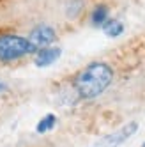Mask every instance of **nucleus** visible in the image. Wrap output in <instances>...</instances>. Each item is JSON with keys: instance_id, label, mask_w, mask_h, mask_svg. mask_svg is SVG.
Masks as SVG:
<instances>
[{"instance_id": "obj_1", "label": "nucleus", "mask_w": 145, "mask_h": 147, "mask_svg": "<svg viewBox=\"0 0 145 147\" xmlns=\"http://www.w3.org/2000/svg\"><path fill=\"white\" fill-rule=\"evenodd\" d=\"M111 78H113V73L108 64L94 62V64H90L80 73V76L76 80V90L85 99L97 98L101 92H105L108 89Z\"/></svg>"}, {"instance_id": "obj_2", "label": "nucleus", "mask_w": 145, "mask_h": 147, "mask_svg": "<svg viewBox=\"0 0 145 147\" xmlns=\"http://www.w3.org/2000/svg\"><path fill=\"white\" fill-rule=\"evenodd\" d=\"M37 51L27 37L16 34H2L0 36V60H16L28 53Z\"/></svg>"}, {"instance_id": "obj_3", "label": "nucleus", "mask_w": 145, "mask_h": 147, "mask_svg": "<svg viewBox=\"0 0 145 147\" xmlns=\"http://www.w3.org/2000/svg\"><path fill=\"white\" fill-rule=\"evenodd\" d=\"M55 39H57L55 30L51 27H48V25L36 27L32 32H30V36H28L30 45H32L36 50H43V48L51 46V43H55Z\"/></svg>"}, {"instance_id": "obj_4", "label": "nucleus", "mask_w": 145, "mask_h": 147, "mask_svg": "<svg viewBox=\"0 0 145 147\" xmlns=\"http://www.w3.org/2000/svg\"><path fill=\"white\" fill-rule=\"evenodd\" d=\"M136 129H138V124L136 122H129L126 126H122L120 129H117L115 133H111V135L105 136L103 140H99L94 147H119L124 140H128L133 133H136Z\"/></svg>"}, {"instance_id": "obj_5", "label": "nucleus", "mask_w": 145, "mask_h": 147, "mask_svg": "<svg viewBox=\"0 0 145 147\" xmlns=\"http://www.w3.org/2000/svg\"><path fill=\"white\" fill-rule=\"evenodd\" d=\"M60 57V48H53V46H48V48H43L37 51L36 55V66L37 67H48L51 66L53 62Z\"/></svg>"}, {"instance_id": "obj_6", "label": "nucleus", "mask_w": 145, "mask_h": 147, "mask_svg": "<svg viewBox=\"0 0 145 147\" xmlns=\"http://www.w3.org/2000/svg\"><path fill=\"white\" fill-rule=\"evenodd\" d=\"M103 30H105V34L110 36V37H117L124 32V25L119 22V20H108V22L103 25Z\"/></svg>"}, {"instance_id": "obj_7", "label": "nucleus", "mask_w": 145, "mask_h": 147, "mask_svg": "<svg viewBox=\"0 0 145 147\" xmlns=\"http://www.w3.org/2000/svg\"><path fill=\"white\" fill-rule=\"evenodd\" d=\"M106 18H108V9H106V5H97L96 9H94V13H92V25H96V27H99V25H105L106 23Z\"/></svg>"}, {"instance_id": "obj_8", "label": "nucleus", "mask_w": 145, "mask_h": 147, "mask_svg": "<svg viewBox=\"0 0 145 147\" xmlns=\"http://www.w3.org/2000/svg\"><path fill=\"white\" fill-rule=\"evenodd\" d=\"M55 122H57V117L53 113H48L46 117H43L39 121V124H37V133H46L48 129H51L55 126Z\"/></svg>"}, {"instance_id": "obj_9", "label": "nucleus", "mask_w": 145, "mask_h": 147, "mask_svg": "<svg viewBox=\"0 0 145 147\" xmlns=\"http://www.w3.org/2000/svg\"><path fill=\"white\" fill-rule=\"evenodd\" d=\"M4 90H5V85H4V83H2V82H0V94H2Z\"/></svg>"}, {"instance_id": "obj_10", "label": "nucleus", "mask_w": 145, "mask_h": 147, "mask_svg": "<svg viewBox=\"0 0 145 147\" xmlns=\"http://www.w3.org/2000/svg\"><path fill=\"white\" fill-rule=\"evenodd\" d=\"M142 147H145V142H143V145H142Z\"/></svg>"}]
</instances>
